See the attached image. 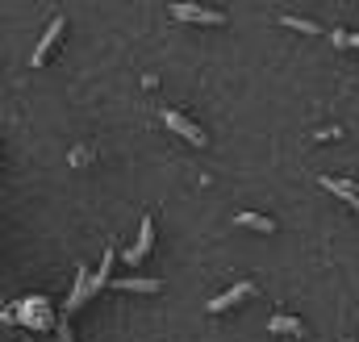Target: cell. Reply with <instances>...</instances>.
I'll return each mask as SVG.
<instances>
[{
  "label": "cell",
  "mask_w": 359,
  "mask_h": 342,
  "mask_svg": "<svg viewBox=\"0 0 359 342\" xmlns=\"http://www.w3.org/2000/svg\"><path fill=\"white\" fill-rule=\"evenodd\" d=\"M172 13H176L180 21H201V25H222V21H226L222 13H213V8H196V4H172Z\"/></svg>",
  "instance_id": "cell-2"
},
{
  "label": "cell",
  "mask_w": 359,
  "mask_h": 342,
  "mask_svg": "<svg viewBox=\"0 0 359 342\" xmlns=\"http://www.w3.org/2000/svg\"><path fill=\"white\" fill-rule=\"evenodd\" d=\"M151 242H155V221H151V217H142V238H138V247H134V251H126V263H138V259L151 251Z\"/></svg>",
  "instance_id": "cell-5"
},
{
  "label": "cell",
  "mask_w": 359,
  "mask_h": 342,
  "mask_svg": "<svg viewBox=\"0 0 359 342\" xmlns=\"http://www.w3.org/2000/svg\"><path fill=\"white\" fill-rule=\"evenodd\" d=\"M234 221H238V226H247V230H259V234H276V221L264 217V213H238Z\"/></svg>",
  "instance_id": "cell-6"
},
{
  "label": "cell",
  "mask_w": 359,
  "mask_h": 342,
  "mask_svg": "<svg viewBox=\"0 0 359 342\" xmlns=\"http://www.w3.org/2000/svg\"><path fill=\"white\" fill-rule=\"evenodd\" d=\"M163 280H117V292H159Z\"/></svg>",
  "instance_id": "cell-8"
},
{
  "label": "cell",
  "mask_w": 359,
  "mask_h": 342,
  "mask_svg": "<svg viewBox=\"0 0 359 342\" xmlns=\"http://www.w3.org/2000/svg\"><path fill=\"white\" fill-rule=\"evenodd\" d=\"M271 330H276V334H288V338H305V326H301L297 317H284V313L271 317Z\"/></svg>",
  "instance_id": "cell-7"
},
{
  "label": "cell",
  "mask_w": 359,
  "mask_h": 342,
  "mask_svg": "<svg viewBox=\"0 0 359 342\" xmlns=\"http://www.w3.org/2000/svg\"><path fill=\"white\" fill-rule=\"evenodd\" d=\"M163 121H168V125H172L176 134H184V138H188L192 146H205V134H201V130H196V125H192L188 117H180L176 109H168V113H163Z\"/></svg>",
  "instance_id": "cell-3"
},
{
  "label": "cell",
  "mask_w": 359,
  "mask_h": 342,
  "mask_svg": "<svg viewBox=\"0 0 359 342\" xmlns=\"http://www.w3.org/2000/svg\"><path fill=\"white\" fill-rule=\"evenodd\" d=\"M63 25H67L63 17H55V21H50V29L42 34V42H38V50H34V63H29V67H42V63H46V50H50V46L59 42V34H63Z\"/></svg>",
  "instance_id": "cell-4"
},
{
  "label": "cell",
  "mask_w": 359,
  "mask_h": 342,
  "mask_svg": "<svg viewBox=\"0 0 359 342\" xmlns=\"http://www.w3.org/2000/svg\"><path fill=\"white\" fill-rule=\"evenodd\" d=\"M251 292H255V284H251V280H243V284H234L226 296H213V301H209V313H226V309H234V305H238L243 296H251Z\"/></svg>",
  "instance_id": "cell-1"
},
{
  "label": "cell",
  "mask_w": 359,
  "mask_h": 342,
  "mask_svg": "<svg viewBox=\"0 0 359 342\" xmlns=\"http://www.w3.org/2000/svg\"><path fill=\"white\" fill-rule=\"evenodd\" d=\"M280 25H284V29H301V34H322L313 21H301V17H280Z\"/></svg>",
  "instance_id": "cell-9"
}]
</instances>
